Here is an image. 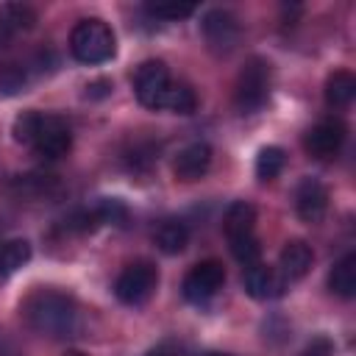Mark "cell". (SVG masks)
Listing matches in <instances>:
<instances>
[{
  "instance_id": "cell-13",
  "label": "cell",
  "mask_w": 356,
  "mask_h": 356,
  "mask_svg": "<svg viewBox=\"0 0 356 356\" xmlns=\"http://www.w3.org/2000/svg\"><path fill=\"white\" fill-rule=\"evenodd\" d=\"M312 248L303 242V239H289L284 248H281V256H278V273L286 278V284L292 281H300L309 267H312Z\"/></svg>"
},
{
  "instance_id": "cell-26",
  "label": "cell",
  "mask_w": 356,
  "mask_h": 356,
  "mask_svg": "<svg viewBox=\"0 0 356 356\" xmlns=\"http://www.w3.org/2000/svg\"><path fill=\"white\" fill-rule=\"evenodd\" d=\"M39 117H42V111L31 108V111H22V114L14 120L11 134H14V139H17L19 145H28V147H31L33 134H36V125H39Z\"/></svg>"
},
{
  "instance_id": "cell-7",
  "label": "cell",
  "mask_w": 356,
  "mask_h": 356,
  "mask_svg": "<svg viewBox=\"0 0 356 356\" xmlns=\"http://www.w3.org/2000/svg\"><path fill=\"white\" fill-rule=\"evenodd\" d=\"M31 147L42 159H61V156H67L70 147H72V134H70L67 120L58 117V114H44L42 111Z\"/></svg>"
},
{
  "instance_id": "cell-8",
  "label": "cell",
  "mask_w": 356,
  "mask_h": 356,
  "mask_svg": "<svg viewBox=\"0 0 356 356\" xmlns=\"http://www.w3.org/2000/svg\"><path fill=\"white\" fill-rule=\"evenodd\" d=\"M200 31H203L206 44L214 53H231L239 42V33H242L239 19L228 8H209L200 19Z\"/></svg>"
},
{
  "instance_id": "cell-15",
  "label": "cell",
  "mask_w": 356,
  "mask_h": 356,
  "mask_svg": "<svg viewBox=\"0 0 356 356\" xmlns=\"http://www.w3.org/2000/svg\"><path fill=\"white\" fill-rule=\"evenodd\" d=\"M153 242H156V248H159L161 253L175 256V253H181V250L186 248V242H189V228H186L184 220H175V217L161 220L159 228L153 231Z\"/></svg>"
},
{
  "instance_id": "cell-25",
  "label": "cell",
  "mask_w": 356,
  "mask_h": 356,
  "mask_svg": "<svg viewBox=\"0 0 356 356\" xmlns=\"http://www.w3.org/2000/svg\"><path fill=\"white\" fill-rule=\"evenodd\" d=\"M228 245H231V253H234V259H236L239 264H245V267L259 264V259H261V245H259L256 234L242 236V239H231Z\"/></svg>"
},
{
  "instance_id": "cell-2",
  "label": "cell",
  "mask_w": 356,
  "mask_h": 356,
  "mask_svg": "<svg viewBox=\"0 0 356 356\" xmlns=\"http://www.w3.org/2000/svg\"><path fill=\"white\" fill-rule=\"evenodd\" d=\"M270 81H273L270 61L264 56H250L242 64L234 83V108L239 114H256L270 97Z\"/></svg>"
},
{
  "instance_id": "cell-5",
  "label": "cell",
  "mask_w": 356,
  "mask_h": 356,
  "mask_svg": "<svg viewBox=\"0 0 356 356\" xmlns=\"http://www.w3.org/2000/svg\"><path fill=\"white\" fill-rule=\"evenodd\" d=\"M225 284V267L217 261V259H206V261H197L186 275H184V284H181V292L189 303L195 306H203L209 303Z\"/></svg>"
},
{
  "instance_id": "cell-19",
  "label": "cell",
  "mask_w": 356,
  "mask_h": 356,
  "mask_svg": "<svg viewBox=\"0 0 356 356\" xmlns=\"http://www.w3.org/2000/svg\"><path fill=\"white\" fill-rule=\"evenodd\" d=\"M11 189L19 192L22 197H44L58 189V181L56 175H47V172H28V175H17L11 181Z\"/></svg>"
},
{
  "instance_id": "cell-29",
  "label": "cell",
  "mask_w": 356,
  "mask_h": 356,
  "mask_svg": "<svg viewBox=\"0 0 356 356\" xmlns=\"http://www.w3.org/2000/svg\"><path fill=\"white\" fill-rule=\"evenodd\" d=\"M147 356H178V350H175L172 345H159V348H153Z\"/></svg>"
},
{
  "instance_id": "cell-11",
  "label": "cell",
  "mask_w": 356,
  "mask_h": 356,
  "mask_svg": "<svg viewBox=\"0 0 356 356\" xmlns=\"http://www.w3.org/2000/svg\"><path fill=\"white\" fill-rule=\"evenodd\" d=\"M286 278L278 273V267H267V264H250L245 270V292L253 300H273L281 298L286 289Z\"/></svg>"
},
{
  "instance_id": "cell-30",
  "label": "cell",
  "mask_w": 356,
  "mask_h": 356,
  "mask_svg": "<svg viewBox=\"0 0 356 356\" xmlns=\"http://www.w3.org/2000/svg\"><path fill=\"white\" fill-rule=\"evenodd\" d=\"M64 356H83V353H78V350H70V353H64Z\"/></svg>"
},
{
  "instance_id": "cell-10",
  "label": "cell",
  "mask_w": 356,
  "mask_h": 356,
  "mask_svg": "<svg viewBox=\"0 0 356 356\" xmlns=\"http://www.w3.org/2000/svg\"><path fill=\"white\" fill-rule=\"evenodd\" d=\"M295 211L303 222H320L328 211V189L317 178H300L295 189Z\"/></svg>"
},
{
  "instance_id": "cell-16",
  "label": "cell",
  "mask_w": 356,
  "mask_h": 356,
  "mask_svg": "<svg viewBox=\"0 0 356 356\" xmlns=\"http://www.w3.org/2000/svg\"><path fill=\"white\" fill-rule=\"evenodd\" d=\"M323 97H325V103H328L331 108H345V106H350L353 97H356V78H353V72H348V70L331 72V75L325 78Z\"/></svg>"
},
{
  "instance_id": "cell-4",
  "label": "cell",
  "mask_w": 356,
  "mask_h": 356,
  "mask_svg": "<svg viewBox=\"0 0 356 356\" xmlns=\"http://www.w3.org/2000/svg\"><path fill=\"white\" fill-rule=\"evenodd\" d=\"M156 286H159V270H156V264L139 259V261H131V264L117 275V281H114V295H117V300L125 303V306H142V303H147V300L153 298Z\"/></svg>"
},
{
  "instance_id": "cell-17",
  "label": "cell",
  "mask_w": 356,
  "mask_h": 356,
  "mask_svg": "<svg viewBox=\"0 0 356 356\" xmlns=\"http://www.w3.org/2000/svg\"><path fill=\"white\" fill-rule=\"evenodd\" d=\"M328 289L337 298L350 300L356 295V253H345L328 273Z\"/></svg>"
},
{
  "instance_id": "cell-9",
  "label": "cell",
  "mask_w": 356,
  "mask_h": 356,
  "mask_svg": "<svg viewBox=\"0 0 356 356\" xmlns=\"http://www.w3.org/2000/svg\"><path fill=\"white\" fill-rule=\"evenodd\" d=\"M345 136H348V131H345L342 120H337V117L320 120L317 125H312V128L306 131L303 147H306V153L314 156V159H334V156L342 150Z\"/></svg>"
},
{
  "instance_id": "cell-6",
  "label": "cell",
  "mask_w": 356,
  "mask_h": 356,
  "mask_svg": "<svg viewBox=\"0 0 356 356\" xmlns=\"http://www.w3.org/2000/svg\"><path fill=\"white\" fill-rule=\"evenodd\" d=\"M170 83H172L170 70L161 58H147L134 72V95L145 108H153V111L161 108V97H164Z\"/></svg>"
},
{
  "instance_id": "cell-27",
  "label": "cell",
  "mask_w": 356,
  "mask_h": 356,
  "mask_svg": "<svg viewBox=\"0 0 356 356\" xmlns=\"http://www.w3.org/2000/svg\"><path fill=\"white\" fill-rule=\"evenodd\" d=\"M25 83H28L25 67H19V64H3L0 67V92L3 95H17L25 89Z\"/></svg>"
},
{
  "instance_id": "cell-21",
  "label": "cell",
  "mask_w": 356,
  "mask_h": 356,
  "mask_svg": "<svg viewBox=\"0 0 356 356\" xmlns=\"http://www.w3.org/2000/svg\"><path fill=\"white\" fill-rule=\"evenodd\" d=\"M161 108L164 111H175V114H192L197 108V95L186 86V83H170L164 97H161Z\"/></svg>"
},
{
  "instance_id": "cell-20",
  "label": "cell",
  "mask_w": 356,
  "mask_h": 356,
  "mask_svg": "<svg viewBox=\"0 0 356 356\" xmlns=\"http://www.w3.org/2000/svg\"><path fill=\"white\" fill-rule=\"evenodd\" d=\"M36 22V11L31 6H19V3H8L0 11V36H8L14 31H31Z\"/></svg>"
},
{
  "instance_id": "cell-31",
  "label": "cell",
  "mask_w": 356,
  "mask_h": 356,
  "mask_svg": "<svg viewBox=\"0 0 356 356\" xmlns=\"http://www.w3.org/2000/svg\"><path fill=\"white\" fill-rule=\"evenodd\" d=\"M206 356H228V353H206Z\"/></svg>"
},
{
  "instance_id": "cell-23",
  "label": "cell",
  "mask_w": 356,
  "mask_h": 356,
  "mask_svg": "<svg viewBox=\"0 0 356 356\" xmlns=\"http://www.w3.org/2000/svg\"><path fill=\"white\" fill-rule=\"evenodd\" d=\"M92 211H95V217H97L100 225H122L125 217H128L125 203L117 200V197H100V200L92 206Z\"/></svg>"
},
{
  "instance_id": "cell-22",
  "label": "cell",
  "mask_w": 356,
  "mask_h": 356,
  "mask_svg": "<svg viewBox=\"0 0 356 356\" xmlns=\"http://www.w3.org/2000/svg\"><path fill=\"white\" fill-rule=\"evenodd\" d=\"M284 164H286L284 147H278V145L261 147L259 156H256V175H259V181H273V178H278L281 170H284Z\"/></svg>"
},
{
  "instance_id": "cell-12",
  "label": "cell",
  "mask_w": 356,
  "mask_h": 356,
  "mask_svg": "<svg viewBox=\"0 0 356 356\" xmlns=\"http://www.w3.org/2000/svg\"><path fill=\"white\" fill-rule=\"evenodd\" d=\"M209 167H211V147L206 142H189L186 147L178 150L172 161V172L178 181H197L206 175Z\"/></svg>"
},
{
  "instance_id": "cell-3",
  "label": "cell",
  "mask_w": 356,
  "mask_h": 356,
  "mask_svg": "<svg viewBox=\"0 0 356 356\" xmlns=\"http://www.w3.org/2000/svg\"><path fill=\"white\" fill-rule=\"evenodd\" d=\"M70 50L81 64H103L117 53V39L108 22L89 17L81 19L70 33Z\"/></svg>"
},
{
  "instance_id": "cell-24",
  "label": "cell",
  "mask_w": 356,
  "mask_h": 356,
  "mask_svg": "<svg viewBox=\"0 0 356 356\" xmlns=\"http://www.w3.org/2000/svg\"><path fill=\"white\" fill-rule=\"evenodd\" d=\"M145 8H147V14H153L159 19H184L197 11L195 3H178V0H159V3H147Z\"/></svg>"
},
{
  "instance_id": "cell-18",
  "label": "cell",
  "mask_w": 356,
  "mask_h": 356,
  "mask_svg": "<svg viewBox=\"0 0 356 356\" xmlns=\"http://www.w3.org/2000/svg\"><path fill=\"white\" fill-rule=\"evenodd\" d=\"M31 259V242L28 239H8L0 245V278L14 275L19 267H25Z\"/></svg>"
},
{
  "instance_id": "cell-28",
  "label": "cell",
  "mask_w": 356,
  "mask_h": 356,
  "mask_svg": "<svg viewBox=\"0 0 356 356\" xmlns=\"http://www.w3.org/2000/svg\"><path fill=\"white\" fill-rule=\"evenodd\" d=\"M328 353H331V342L320 337V339H314V342H312L300 356H328Z\"/></svg>"
},
{
  "instance_id": "cell-1",
  "label": "cell",
  "mask_w": 356,
  "mask_h": 356,
  "mask_svg": "<svg viewBox=\"0 0 356 356\" xmlns=\"http://www.w3.org/2000/svg\"><path fill=\"white\" fill-rule=\"evenodd\" d=\"M22 317L36 334L50 339H67L78 331V306L58 289H33L22 303Z\"/></svg>"
},
{
  "instance_id": "cell-14",
  "label": "cell",
  "mask_w": 356,
  "mask_h": 356,
  "mask_svg": "<svg viewBox=\"0 0 356 356\" xmlns=\"http://www.w3.org/2000/svg\"><path fill=\"white\" fill-rule=\"evenodd\" d=\"M222 231H225L228 242L256 234V206L248 203V200H234V203L225 209Z\"/></svg>"
}]
</instances>
